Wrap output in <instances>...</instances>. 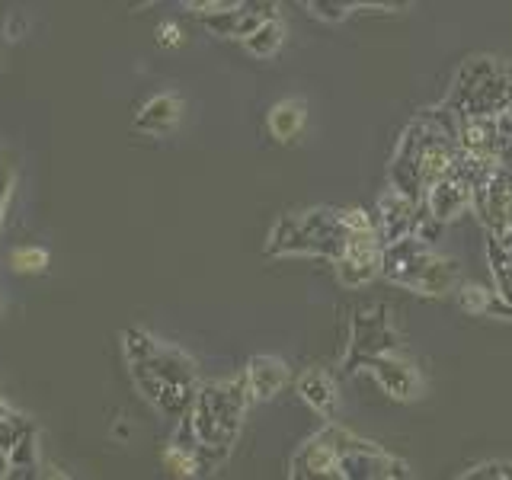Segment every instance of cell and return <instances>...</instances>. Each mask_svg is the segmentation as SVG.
<instances>
[{
    "mask_svg": "<svg viewBox=\"0 0 512 480\" xmlns=\"http://www.w3.org/2000/svg\"><path fill=\"white\" fill-rule=\"evenodd\" d=\"M458 151V119L452 112L445 106L420 112L397 141L388 170L391 186L410 196L413 202H423L429 186L442 180Z\"/></svg>",
    "mask_w": 512,
    "mask_h": 480,
    "instance_id": "cell-1",
    "label": "cell"
},
{
    "mask_svg": "<svg viewBox=\"0 0 512 480\" xmlns=\"http://www.w3.org/2000/svg\"><path fill=\"white\" fill-rule=\"evenodd\" d=\"M455 119L500 116L512 109V64L493 55H474L458 68L445 103Z\"/></svg>",
    "mask_w": 512,
    "mask_h": 480,
    "instance_id": "cell-2",
    "label": "cell"
},
{
    "mask_svg": "<svg viewBox=\"0 0 512 480\" xmlns=\"http://www.w3.org/2000/svg\"><path fill=\"white\" fill-rule=\"evenodd\" d=\"M349 240V228L340 208H311L301 215H282L272 224L266 253L269 256H324V260H340Z\"/></svg>",
    "mask_w": 512,
    "mask_h": 480,
    "instance_id": "cell-3",
    "label": "cell"
},
{
    "mask_svg": "<svg viewBox=\"0 0 512 480\" xmlns=\"http://www.w3.org/2000/svg\"><path fill=\"white\" fill-rule=\"evenodd\" d=\"M250 404H253V397H250L244 372H240L237 378H228V381L199 384L196 404H192V410H189L199 439L231 448L237 432H240V420H244Z\"/></svg>",
    "mask_w": 512,
    "mask_h": 480,
    "instance_id": "cell-4",
    "label": "cell"
},
{
    "mask_svg": "<svg viewBox=\"0 0 512 480\" xmlns=\"http://www.w3.org/2000/svg\"><path fill=\"white\" fill-rule=\"evenodd\" d=\"M324 436L330 439V445L340 455V477L343 480H391V477H410L407 464L388 455L384 448H378L375 442L359 439L356 432H349L336 423H327Z\"/></svg>",
    "mask_w": 512,
    "mask_h": 480,
    "instance_id": "cell-5",
    "label": "cell"
},
{
    "mask_svg": "<svg viewBox=\"0 0 512 480\" xmlns=\"http://www.w3.org/2000/svg\"><path fill=\"white\" fill-rule=\"evenodd\" d=\"M397 349V330L391 327V311L388 304H368L352 314V327H349V349L343 368L352 372H362V368L372 365L378 356H388Z\"/></svg>",
    "mask_w": 512,
    "mask_h": 480,
    "instance_id": "cell-6",
    "label": "cell"
},
{
    "mask_svg": "<svg viewBox=\"0 0 512 480\" xmlns=\"http://www.w3.org/2000/svg\"><path fill=\"white\" fill-rule=\"evenodd\" d=\"M432 256H436V247H432L429 240L407 234V237L394 240V244H384L381 276L394 285H404V288H410V292H416L423 282L426 266L432 263Z\"/></svg>",
    "mask_w": 512,
    "mask_h": 480,
    "instance_id": "cell-7",
    "label": "cell"
},
{
    "mask_svg": "<svg viewBox=\"0 0 512 480\" xmlns=\"http://www.w3.org/2000/svg\"><path fill=\"white\" fill-rule=\"evenodd\" d=\"M276 16H279V0H237L234 7L202 13V26L208 32H215V36L244 42L263 23L276 20Z\"/></svg>",
    "mask_w": 512,
    "mask_h": 480,
    "instance_id": "cell-8",
    "label": "cell"
},
{
    "mask_svg": "<svg viewBox=\"0 0 512 480\" xmlns=\"http://www.w3.org/2000/svg\"><path fill=\"white\" fill-rule=\"evenodd\" d=\"M416 212H420V202H413L410 196H404L400 189H388L384 196L378 199L375 208V231L381 237V244H394V240L413 234V224H416Z\"/></svg>",
    "mask_w": 512,
    "mask_h": 480,
    "instance_id": "cell-9",
    "label": "cell"
},
{
    "mask_svg": "<svg viewBox=\"0 0 512 480\" xmlns=\"http://www.w3.org/2000/svg\"><path fill=\"white\" fill-rule=\"evenodd\" d=\"M288 474L295 480H311V477H333V480H343L340 477V455L336 448L330 445V439L324 432H317L308 442H304L298 452L292 455V464H288Z\"/></svg>",
    "mask_w": 512,
    "mask_h": 480,
    "instance_id": "cell-10",
    "label": "cell"
},
{
    "mask_svg": "<svg viewBox=\"0 0 512 480\" xmlns=\"http://www.w3.org/2000/svg\"><path fill=\"white\" fill-rule=\"evenodd\" d=\"M368 372H372V378L378 381V388L384 394H391L394 400L420 397V388H423L420 372H416L407 359L394 356V352H388V356H378L372 365H368Z\"/></svg>",
    "mask_w": 512,
    "mask_h": 480,
    "instance_id": "cell-11",
    "label": "cell"
},
{
    "mask_svg": "<svg viewBox=\"0 0 512 480\" xmlns=\"http://www.w3.org/2000/svg\"><path fill=\"white\" fill-rule=\"evenodd\" d=\"M426 208L432 215H436L439 221H452L458 218L464 208H468L474 202V186L471 183H464L458 173L452 170H445V176L439 183H432L429 192H426Z\"/></svg>",
    "mask_w": 512,
    "mask_h": 480,
    "instance_id": "cell-12",
    "label": "cell"
},
{
    "mask_svg": "<svg viewBox=\"0 0 512 480\" xmlns=\"http://www.w3.org/2000/svg\"><path fill=\"white\" fill-rule=\"evenodd\" d=\"M458 144H461V151L477 154L496 164V157H500L506 141L500 135L496 116H471V119H458Z\"/></svg>",
    "mask_w": 512,
    "mask_h": 480,
    "instance_id": "cell-13",
    "label": "cell"
},
{
    "mask_svg": "<svg viewBox=\"0 0 512 480\" xmlns=\"http://www.w3.org/2000/svg\"><path fill=\"white\" fill-rule=\"evenodd\" d=\"M295 391L298 397L308 404L314 413H320L324 420H333L336 416V407H340V391H336V381L327 375V372H320V368H308L298 384H295Z\"/></svg>",
    "mask_w": 512,
    "mask_h": 480,
    "instance_id": "cell-14",
    "label": "cell"
},
{
    "mask_svg": "<svg viewBox=\"0 0 512 480\" xmlns=\"http://www.w3.org/2000/svg\"><path fill=\"white\" fill-rule=\"evenodd\" d=\"M247 388L253 400H269L276 397L288 384V365L276 356H253L244 368Z\"/></svg>",
    "mask_w": 512,
    "mask_h": 480,
    "instance_id": "cell-15",
    "label": "cell"
},
{
    "mask_svg": "<svg viewBox=\"0 0 512 480\" xmlns=\"http://www.w3.org/2000/svg\"><path fill=\"white\" fill-rule=\"evenodd\" d=\"M180 119H183V103L176 100L173 93H157L138 109L135 128L138 132H148V135H164L170 128H176Z\"/></svg>",
    "mask_w": 512,
    "mask_h": 480,
    "instance_id": "cell-16",
    "label": "cell"
},
{
    "mask_svg": "<svg viewBox=\"0 0 512 480\" xmlns=\"http://www.w3.org/2000/svg\"><path fill=\"white\" fill-rule=\"evenodd\" d=\"M304 122H308V106H304V100H295V96L292 100H279L266 116L269 135L282 144L295 141L304 132Z\"/></svg>",
    "mask_w": 512,
    "mask_h": 480,
    "instance_id": "cell-17",
    "label": "cell"
},
{
    "mask_svg": "<svg viewBox=\"0 0 512 480\" xmlns=\"http://www.w3.org/2000/svg\"><path fill=\"white\" fill-rule=\"evenodd\" d=\"M458 304L468 314H503L512 317V308L500 298V292H490L484 285H461L458 288Z\"/></svg>",
    "mask_w": 512,
    "mask_h": 480,
    "instance_id": "cell-18",
    "label": "cell"
},
{
    "mask_svg": "<svg viewBox=\"0 0 512 480\" xmlns=\"http://www.w3.org/2000/svg\"><path fill=\"white\" fill-rule=\"evenodd\" d=\"M282 45H285V23L279 20V16H276V20L263 23L260 29L253 32V36L244 39V48L253 58H272Z\"/></svg>",
    "mask_w": 512,
    "mask_h": 480,
    "instance_id": "cell-19",
    "label": "cell"
},
{
    "mask_svg": "<svg viewBox=\"0 0 512 480\" xmlns=\"http://www.w3.org/2000/svg\"><path fill=\"white\" fill-rule=\"evenodd\" d=\"M36 471V426L23 429V436L10 448V477H23Z\"/></svg>",
    "mask_w": 512,
    "mask_h": 480,
    "instance_id": "cell-20",
    "label": "cell"
},
{
    "mask_svg": "<svg viewBox=\"0 0 512 480\" xmlns=\"http://www.w3.org/2000/svg\"><path fill=\"white\" fill-rule=\"evenodd\" d=\"M164 468L173 477H199L196 455L186 452V448H180V445H170L167 452H164Z\"/></svg>",
    "mask_w": 512,
    "mask_h": 480,
    "instance_id": "cell-21",
    "label": "cell"
},
{
    "mask_svg": "<svg viewBox=\"0 0 512 480\" xmlns=\"http://www.w3.org/2000/svg\"><path fill=\"white\" fill-rule=\"evenodd\" d=\"M122 340H125V356H128V362H144L154 352V346H157L154 336H148V333L138 330V327L125 330Z\"/></svg>",
    "mask_w": 512,
    "mask_h": 480,
    "instance_id": "cell-22",
    "label": "cell"
},
{
    "mask_svg": "<svg viewBox=\"0 0 512 480\" xmlns=\"http://www.w3.org/2000/svg\"><path fill=\"white\" fill-rule=\"evenodd\" d=\"M458 477L461 480H512V461H480Z\"/></svg>",
    "mask_w": 512,
    "mask_h": 480,
    "instance_id": "cell-23",
    "label": "cell"
},
{
    "mask_svg": "<svg viewBox=\"0 0 512 480\" xmlns=\"http://www.w3.org/2000/svg\"><path fill=\"white\" fill-rule=\"evenodd\" d=\"M10 266L16 272H42L48 266V253L42 247H20V250H13Z\"/></svg>",
    "mask_w": 512,
    "mask_h": 480,
    "instance_id": "cell-24",
    "label": "cell"
},
{
    "mask_svg": "<svg viewBox=\"0 0 512 480\" xmlns=\"http://www.w3.org/2000/svg\"><path fill=\"white\" fill-rule=\"evenodd\" d=\"M183 29L180 26H176V23H164V26H160L157 29V42L160 45H164V48H176V45H183Z\"/></svg>",
    "mask_w": 512,
    "mask_h": 480,
    "instance_id": "cell-25",
    "label": "cell"
},
{
    "mask_svg": "<svg viewBox=\"0 0 512 480\" xmlns=\"http://www.w3.org/2000/svg\"><path fill=\"white\" fill-rule=\"evenodd\" d=\"M186 10L192 13H215V10H224V7H231V0H183Z\"/></svg>",
    "mask_w": 512,
    "mask_h": 480,
    "instance_id": "cell-26",
    "label": "cell"
},
{
    "mask_svg": "<svg viewBox=\"0 0 512 480\" xmlns=\"http://www.w3.org/2000/svg\"><path fill=\"white\" fill-rule=\"evenodd\" d=\"M356 7H381V10H407L410 0H356Z\"/></svg>",
    "mask_w": 512,
    "mask_h": 480,
    "instance_id": "cell-27",
    "label": "cell"
},
{
    "mask_svg": "<svg viewBox=\"0 0 512 480\" xmlns=\"http://www.w3.org/2000/svg\"><path fill=\"white\" fill-rule=\"evenodd\" d=\"M496 167H503V170H509V173H512V141H509V144H503L500 157H496Z\"/></svg>",
    "mask_w": 512,
    "mask_h": 480,
    "instance_id": "cell-28",
    "label": "cell"
},
{
    "mask_svg": "<svg viewBox=\"0 0 512 480\" xmlns=\"http://www.w3.org/2000/svg\"><path fill=\"white\" fill-rule=\"evenodd\" d=\"M148 4H154V0H128V7H132V10H141V7H148Z\"/></svg>",
    "mask_w": 512,
    "mask_h": 480,
    "instance_id": "cell-29",
    "label": "cell"
},
{
    "mask_svg": "<svg viewBox=\"0 0 512 480\" xmlns=\"http://www.w3.org/2000/svg\"><path fill=\"white\" fill-rule=\"evenodd\" d=\"M0 416H13V410H10V407L4 404V400H0Z\"/></svg>",
    "mask_w": 512,
    "mask_h": 480,
    "instance_id": "cell-30",
    "label": "cell"
},
{
    "mask_svg": "<svg viewBox=\"0 0 512 480\" xmlns=\"http://www.w3.org/2000/svg\"><path fill=\"white\" fill-rule=\"evenodd\" d=\"M301 4H304V0H301Z\"/></svg>",
    "mask_w": 512,
    "mask_h": 480,
    "instance_id": "cell-31",
    "label": "cell"
}]
</instances>
